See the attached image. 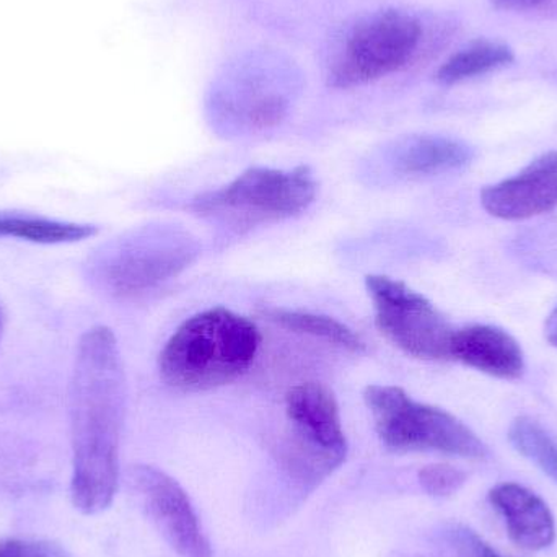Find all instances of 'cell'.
<instances>
[{
    "label": "cell",
    "mask_w": 557,
    "mask_h": 557,
    "mask_svg": "<svg viewBox=\"0 0 557 557\" xmlns=\"http://www.w3.org/2000/svg\"><path fill=\"white\" fill-rule=\"evenodd\" d=\"M0 334H2V313H0Z\"/></svg>",
    "instance_id": "24"
},
{
    "label": "cell",
    "mask_w": 557,
    "mask_h": 557,
    "mask_svg": "<svg viewBox=\"0 0 557 557\" xmlns=\"http://www.w3.org/2000/svg\"><path fill=\"white\" fill-rule=\"evenodd\" d=\"M133 484L160 533L180 557H214L195 507L182 486L153 467H136Z\"/></svg>",
    "instance_id": "9"
},
{
    "label": "cell",
    "mask_w": 557,
    "mask_h": 557,
    "mask_svg": "<svg viewBox=\"0 0 557 557\" xmlns=\"http://www.w3.org/2000/svg\"><path fill=\"white\" fill-rule=\"evenodd\" d=\"M0 557H71L62 546L45 540H2Z\"/></svg>",
    "instance_id": "20"
},
{
    "label": "cell",
    "mask_w": 557,
    "mask_h": 557,
    "mask_svg": "<svg viewBox=\"0 0 557 557\" xmlns=\"http://www.w3.org/2000/svg\"><path fill=\"white\" fill-rule=\"evenodd\" d=\"M126 372L108 326L82 334L72 369V481L75 509L85 516L113 504L120 484V442L126 414Z\"/></svg>",
    "instance_id": "1"
},
{
    "label": "cell",
    "mask_w": 557,
    "mask_h": 557,
    "mask_svg": "<svg viewBox=\"0 0 557 557\" xmlns=\"http://www.w3.org/2000/svg\"><path fill=\"white\" fill-rule=\"evenodd\" d=\"M516 54L510 46L490 39H480L451 54L438 67L437 81L445 85L461 84L480 75L512 64Z\"/></svg>",
    "instance_id": "16"
},
{
    "label": "cell",
    "mask_w": 557,
    "mask_h": 557,
    "mask_svg": "<svg viewBox=\"0 0 557 557\" xmlns=\"http://www.w3.org/2000/svg\"><path fill=\"white\" fill-rule=\"evenodd\" d=\"M288 429L281 448L287 473L305 486L330 476L347 457L336 396L321 383L292 386L285 396Z\"/></svg>",
    "instance_id": "6"
},
{
    "label": "cell",
    "mask_w": 557,
    "mask_h": 557,
    "mask_svg": "<svg viewBox=\"0 0 557 557\" xmlns=\"http://www.w3.org/2000/svg\"><path fill=\"white\" fill-rule=\"evenodd\" d=\"M196 255L188 235L169 228L143 232L107 251L95 264V276L113 297L136 298L178 276Z\"/></svg>",
    "instance_id": "7"
},
{
    "label": "cell",
    "mask_w": 557,
    "mask_h": 557,
    "mask_svg": "<svg viewBox=\"0 0 557 557\" xmlns=\"http://www.w3.org/2000/svg\"><path fill=\"white\" fill-rule=\"evenodd\" d=\"M468 545H470L474 557H503L499 553L494 552L490 545H486L483 540L478 539V536L471 535L468 539Z\"/></svg>",
    "instance_id": "22"
},
{
    "label": "cell",
    "mask_w": 557,
    "mask_h": 557,
    "mask_svg": "<svg viewBox=\"0 0 557 557\" xmlns=\"http://www.w3.org/2000/svg\"><path fill=\"white\" fill-rule=\"evenodd\" d=\"M491 2H493L494 5L500 7V9L527 10L542 5L546 0H491Z\"/></svg>",
    "instance_id": "21"
},
{
    "label": "cell",
    "mask_w": 557,
    "mask_h": 557,
    "mask_svg": "<svg viewBox=\"0 0 557 557\" xmlns=\"http://www.w3.org/2000/svg\"><path fill=\"white\" fill-rule=\"evenodd\" d=\"M510 444L557 483V442L535 419L517 418L509 429Z\"/></svg>",
    "instance_id": "18"
},
{
    "label": "cell",
    "mask_w": 557,
    "mask_h": 557,
    "mask_svg": "<svg viewBox=\"0 0 557 557\" xmlns=\"http://www.w3.org/2000/svg\"><path fill=\"white\" fill-rule=\"evenodd\" d=\"M474 152L468 144L454 137L421 134L396 143L389 165L399 176H434L457 172L470 165Z\"/></svg>",
    "instance_id": "14"
},
{
    "label": "cell",
    "mask_w": 557,
    "mask_h": 557,
    "mask_svg": "<svg viewBox=\"0 0 557 557\" xmlns=\"http://www.w3.org/2000/svg\"><path fill=\"white\" fill-rule=\"evenodd\" d=\"M260 344V330L250 318L225 307L209 308L172 334L160 352V375L178 392H209L245 375Z\"/></svg>",
    "instance_id": "2"
},
{
    "label": "cell",
    "mask_w": 557,
    "mask_h": 557,
    "mask_svg": "<svg viewBox=\"0 0 557 557\" xmlns=\"http://www.w3.org/2000/svg\"><path fill=\"white\" fill-rule=\"evenodd\" d=\"M422 41L424 25L414 13L389 9L363 16L334 51L330 84L354 88L396 74L418 58Z\"/></svg>",
    "instance_id": "5"
},
{
    "label": "cell",
    "mask_w": 557,
    "mask_h": 557,
    "mask_svg": "<svg viewBox=\"0 0 557 557\" xmlns=\"http://www.w3.org/2000/svg\"><path fill=\"white\" fill-rule=\"evenodd\" d=\"M380 333L396 347L422 360L450 359L455 330L424 295L388 276L366 277Z\"/></svg>",
    "instance_id": "8"
},
{
    "label": "cell",
    "mask_w": 557,
    "mask_h": 557,
    "mask_svg": "<svg viewBox=\"0 0 557 557\" xmlns=\"http://www.w3.org/2000/svg\"><path fill=\"white\" fill-rule=\"evenodd\" d=\"M481 205L493 218L525 221L557 208V150L543 153L516 176L486 186Z\"/></svg>",
    "instance_id": "10"
},
{
    "label": "cell",
    "mask_w": 557,
    "mask_h": 557,
    "mask_svg": "<svg viewBox=\"0 0 557 557\" xmlns=\"http://www.w3.org/2000/svg\"><path fill=\"white\" fill-rule=\"evenodd\" d=\"M490 500L506 520L510 540L527 552H542L556 536L555 517L548 504L527 487L504 483L493 487Z\"/></svg>",
    "instance_id": "13"
},
{
    "label": "cell",
    "mask_w": 557,
    "mask_h": 557,
    "mask_svg": "<svg viewBox=\"0 0 557 557\" xmlns=\"http://www.w3.org/2000/svg\"><path fill=\"white\" fill-rule=\"evenodd\" d=\"M363 399L380 441L392 450L438 451L471 460L487 457L484 442L460 419L444 409L414 401L399 386L369 385Z\"/></svg>",
    "instance_id": "3"
},
{
    "label": "cell",
    "mask_w": 557,
    "mask_h": 557,
    "mask_svg": "<svg viewBox=\"0 0 557 557\" xmlns=\"http://www.w3.org/2000/svg\"><path fill=\"white\" fill-rule=\"evenodd\" d=\"M419 483L431 496L447 497L463 487L467 483V473L451 465H429L419 471Z\"/></svg>",
    "instance_id": "19"
},
{
    "label": "cell",
    "mask_w": 557,
    "mask_h": 557,
    "mask_svg": "<svg viewBox=\"0 0 557 557\" xmlns=\"http://www.w3.org/2000/svg\"><path fill=\"white\" fill-rule=\"evenodd\" d=\"M237 77V75H235ZM244 81L215 90L212 108L219 120L228 126L247 131H267L276 127L287 116L290 100L287 88L263 71L245 72Z\"/></svg>",
    "instance_id": "11"
},
{
    "label": "cell",
    "mask_w": 557,
    "mask_h": 557,
    "mask_svg": "<svg viewBox=\"0 0 557 557\" xmlns=\"http://www.w3.org/2000/svg\"><path fill=\"white\" fill-rule=\"evenodd\" d=\"M264 317L290 333L318 337L334 346L343 347L349 352L359 354L366 350L362 337L336 318L310 313V311L288 310V308H268L264 310Z\"/></svg>",
    "instance_id": "17"
},
{
    "label": "cell",
    "mask_w": 557,
    "mask_h": 557,
    "mask_svg": "<svg viewBox=\"0 0 557 557\" xmlns=\"http://www.w3.org/2000/svg\"><path fill=\"white\" fill-rule=\"evenodd\" d=\"M545 336L549 344L557 347V307L546 320Z\"/></svg>",
    "instance_id": "23"
},
{
    "label": "cell",
    "mask_w": 557,
    "mask_h": 557,
    "mask_svg": "<svg viewBox=\"0 0 557 557\" xmlns=\"http://www.w3.org/2000/svg\"><path fill=\"white\" fill-rule=\"evenodd\" d=\"M97 234V225L0 212V238H15L38 245H62L88 240Z\"/></svg>",
    "instance_id": "15"
},
{
    "label": "cell",
    "mask_w": 557,
    "mask_h": 557,
    "mask_svg": "<svg viewBox=\"0 0 557 557\" xmlns=\"http://www.w3.org/2000/svg\"><path fill=\"white\" fill-rule=\"evenodd\" d=\"M317 191V180L308 166H255L228 185L193 199L189 209L234 227H255L301 214L313 205Z\"/></svg>",
    "instance_id": "4"
},
{
    "label": "cell",
    "mask_w": 557,
    "mask_h": 557,
    "mask_svg": "<svg viewBox=\"0 0 557 557\" xmlns=\"http://www.w3.org/2000/svg\"><path fill=\"white\" fill-rule=\"evenodd\" d=\"M450 359L503 380H517L525 372V356L512 334L493 324H471L455 331Z\"/></svg>",
    "instance_id": "12"
}]
</instances>
